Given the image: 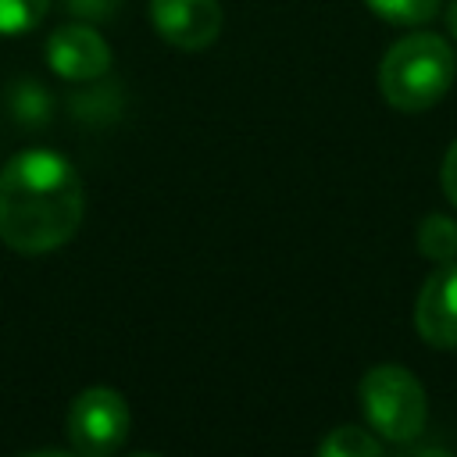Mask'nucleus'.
Segmentation results:
<instances>
[{
    "label": "nucleus",
    "instance_id": "obj_1",
    "mask_svg": "<svg viewBox=\"0 0 457 457\" xmlns=\"http://www.w3.org/2000/svg\"><path fill=\"white\" fill-rule=\"evenodd\" d=\"M86 214L75 164L54 150H21L0 168V243L14 253L64 246Z\"/></svg>",
    "mask_w": 457,
    "mask_h": 457
},
{
    "label": "nucleus",
    "instance_id": "obj_2",
    "mask_svg": "<svg viewBox=\"0 0 457 457\" xmlns=\"http://www.w3.org/2000/svg\"><path fill=\"white\" fill-rule=\"evenodd\" d=\"M457 75L450 43L436 32H411L396 39L378 64V89L396 111H425L439 104Z\"/></svg>",
    "mask_w": 457,
    "mask_h": 457
},
{
    "label": "nucleus",
    "instance_id": "obj_3",
    "mask_svg": "<svg viewBox=\"0 0 457 457\" xmlns=\"http://www.w3.org/2000/svg\"><path fill=\"white\" fill-rule=\"evenodd\" d=\"M357 396H361L368 425L382 439L411 443L414 436H421L425 418H428V403H425L421 382L403 364H375V368H368L361 386H357Z\"/></svg>",
    "mask_w": 457,
    "mask_h": 457
},
{
    "label": "nucleus",
    "instance_id": "obj_4",
    "mask_svg": "<svg viewBox=\"0 0 457 457\" xmlns=\"http://www.w3.org/2000/svg\"><path fill=\"white\" fill-rule=\"evenodd\" d=\"M129 428H132L129 403H125V396L118 389H107V386L82 389L71 400L68 421H64L68 443L82 457H111V453H118L125 446V439H129Z\"/></svg>",
    "mask_w": 457,
    "mask_h": 457
},
{
    "label": "nucleus",
    "instance_id": "obj_5",
    "mask_svg": "<svg viewBox=\"0 0 457 457\" xmlns=\"http://www.w3.org/2000/svg\"><path fill=\"white\" fill-rule=\"evenodd\" d=\"M150 21L168 46L193 54L218 39L225 11L218 0H150Z\"/></svg>",
    "mask_w": 457,
    "mask_h": 457
},
{
    "label": "nucleus",
    "instance_id": "obj_6",
    "mask_svg": "<svg viewBox=\"0 0 457 457\" xmlns=\"http://www.w3.org/2000/svg\"><path fill=\"white\" fill-rule=\"evenodd\" d=\"M46 64L68 82H93L111 68V46L89 25H61L46 39Z\"/></svg>",
    "mask_w": 457,
    "mask_h": 457
},
{
    "label": "nucleus",
    "instance_id": "obj_7",
    "mask_svg": "<svg viewBox=\"0 0 457 457\" xmlns=\"http://www.w3.org/2000/svg\"><path fill=\"white\" fill-rule=\"evenodd\" d=\"M414 325L428 346L457 350V261L439 264L418 300H414Z\"/></svg>",
    "mask_w": 457,
    "mask_h": 457
},
{
    "label": "nucleus",
    "instance_id": "obj_8",
    "mask_svg": "<svg viewBox=\"0 0 457 457\" xmlns=\"http://www.w3.org/2000/svg\"><path fill=\"white\" fill-rule=\"evenodd\" d=\"M418 250L436 264L453 261L457 257V221L446 214H428L418 228Z\"/></svg>",
    "mask_w": 457,
    "mask_h": 457
},
{
    "label": "nucleus",
    "instance_id": "obj_9",
    "mask_svg": "<svg viewBox=\"0 0 457 457\" xmlns=\"http://www.w3.org/2000/svg\"><path fill=\"white\" fill-rule=\"evenodd\" d=\"M318 453H321V457H378V453H382V443H378L368 428L339 425V428H332V432L318 443Z\"/></svg>",
    "mask_w": 457,
    "mask_h": 457
},
{
    "label": "nucleus",
    "instance_id": "obj_10",
    "mask_svg": "<svg viewBox=\"0 0 457 457\" xmlns=\"http://www.w3.org/2000/svg\"><path fill=\"white\" fill-rule=\"evenodd\" d=\"M378 18L393 25H425L439 14L443 0H364Z\"/></svg>",
    "mask_w": 457,
    "mask_h": 457
},
{
    "label": "nucleus",
    "instance_id": "obj_11",
    "mask_svg": "<svg viewBox=\"0 0 457 457\" xmlns=\"http://www.w3.org/2000/svg\"><path fill=\"white\" fill-rule=\"evenodd\" d=\"M50 11V0H0V36H21L36 29Z\"/></svg>",
    "mask_w": 457,
    "mask_h": 457
},
{
    "label": "nucleus",
    "instance_id": "obj_12",
    "mask_svg": "<svg viewBox=\"0 0 457 457\" xmlns=\"http://www.w3.org/2000/svg\"><path fill=\"white\" fill-rule=\"evenodd\" d=\"M439 182H443V193L450 196V204H457V139H453V143H450V150L443 154Z\"/></svg>",
    "mask_w": 457,
    "mask_h": 457
},
{
    "label": "nucleus",
    "instance_id": "obj_13",
    "mask_svg": "<svg viewBox=\"0 0 457 457\" xmlns=\"http://www.w3.org/2000/svg\"><path fill=\"white\" fill-rule=\"evenodd\" d=\"M446 29H450V36L457 39V0L446 4Z\"/></svg>",
    "mask_w": 457,
    "mask_h": 457
}]
</instances>
